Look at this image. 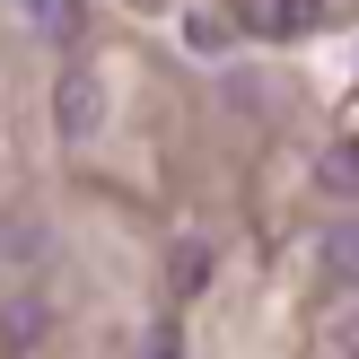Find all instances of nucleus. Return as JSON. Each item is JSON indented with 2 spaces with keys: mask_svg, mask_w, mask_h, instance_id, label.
<instances>
[{
  "mask_svg": "<svg viewBox=\"0 0 359 359\" xmlns=\"http://www.w3.org/2000/svg\"><path fill=\"white\" fill-rule=\"evenodd\" d=\"M0 342H9V351L44 342V307H35V298H9V316H0Z\"/></svg>",
  "mask_w": 359,
  "mask_h": 359,
  "instance_id": "4",
  "label": "nucleus"
},
{
  "mask_svg": "<svg viewBox=\"0 0 359 359\" xmlns=\"http://www.w3.org/2000/svg\"><path fill=\"white\" fill-rule=\"evenodd\" d=\"M202 280H210V245H202V237H184V245H175V290L193 298Z\"/></svg>",
  "mask_w": 359,
  "mask_h": 359,
  "instance_id": "5",
  "label": "nucleus"
},
{
  "mask_svg": "<svg viewBox=\"0 0 359 359\" xmlns=\"http://www.w3.org/2000/svg\"><path fill=\"white\" fill-rule=\"evenodd\" d=\"M316 175H325V193H342V202H351V193H359V149H333Z\"/></svg>",
  "mask_w": 359,
  "mask_h": 359,
  "instance_id": "6",
  "label": "nucleus"
},
{
  "mask_svg": "<svg viewBox=\"0 0 359 359\" xmlns=\"http://www.w3.org/2000/svg\"><path fill=\"white\" fill-rule=\"evenodd\" d=\"M53 123H62V140H97V123H105V79H97L88 62L62 70V88H53Z\"/></svg>",
  "mask_w": 359,
  "mask_h": 359,
  "instance_id": "1",
  "label": "nucleus"
},
{
  "mask_svg": "<svg viewBox=\"0 0 359 359\" xmlns=\"http://www.w3.org/2000/svg\"><path fill=\"white\" fill-rule=\"evenodd\" d=\"M0 255H9V263H35V255H44V228H0Z\"/></svg>",
  "mask_w": 359,
  "mask_h": 359,
  "instance_id": "7",
  "label": "nucleus"
},
{
  "mask_svg": "<svg viewBox=\"0 0 359 359\" xmlns=\"http://www.w3.org/2000/svg\"><path fill=\"white\" fill-rule=\"evenodd\" d=\"M325 280L333 290H359V219L325 228Z\"/></svg>",
  "mask_w": 359,
  "mask_h": 359,
  "instance_id": "3",
  "label": "nucleus"
},
{
  "mask_svg": "<svg viewBox=\"0 0 359 359\" xmlns=\"http://www.w3.org/2000/svg\"><path fill=\"white\" fill-rule=\"evenodd\" d=\"M237 27L263 44H298V35L325 27V0H237Z\"/></svg>",
  "mask_w": 359,
  "mask_h": 359,
  "instance_id": "2",
  "label": "nucleus"
}]
</instances>
